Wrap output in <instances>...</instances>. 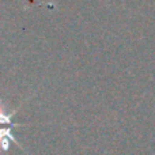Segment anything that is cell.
<instances>
[{
  "mask_svg": "<svg viewBox=\"0 0 155 155\" xmlns=\"http://www.w3.org/2000/svg\"><path fill=\"white\" fill-rule=\"evenodd\" d=\"M16 125H8L4 127V128H0V151L2 153H7L10 150V143H15L19 148H22V146H19V143L16 142V139L12 135V128Z\"/></svg>",
  "mask_w": 155,
  "mask_h": 155,
  "instance_id": "cell-1",
  "label": "cell"
}]
</instances>
